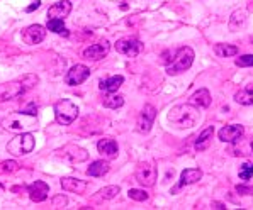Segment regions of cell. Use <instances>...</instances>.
<instances>
[{
    "instance_id": "44dd1931",
    "label": "cell",
    "mask_w": 253,
    "mask_h": 210,
    "mask_svg": "<svg viewBox=\"0 0 253 210\" xmlns=\"http://www.w3.org/2000/svg\"><path fill=\"white\" fill-rule=\"evenodd\" d=\"M189 104L196 105V107H199V108L209 107V105H211V93H209L208 88H201V90H197L192 97H190Z\"/></svg>"
},
{
    "instance_id": "1f68e13d",
    "label": "cell",
    "mask_w": 253,
    "mask_h": 210,
    "mask_svg": "<svg viewBox=\"0 0 253 210\" xmlns=\"http://www.w3.org/2000/svg\"><path fill=\"white\" fill-rule=\"evenodd\" d=\"M253 176V163H245L240 168V180H250Z\"/></svg>"
},
{
    "instance_id": "ba28073f",
    "label": "cell",
    "mask_w": 253,
    "mask_h": 210,
    "mask_svg": "<svg viewBox=\"0 0 253 210\" xmlns=\"http://www.w3.org/2000/svg\"><path fill=\"white\" fill-rule=\"evenodd\" d=\"M157 168H155L151 163H139L138 168H136V180L139 181V185L143 186H153L157 181Z\"/></svg>"
},
{
    "instance_id": "836d02e7",
    "label": "cell",
    "mask_w": 253,
    "mask_h": 210,
    "mask_svg": "<svg viewBox=\"0 0 253 210\" xmlns=\"http://www.w3.org/2000/svg\"><path fill=\"white\" fill-rule=\"evenodd\" d=\"M236 66H241V68H247V66H253V54H245V56L236 58Z\"/></svg>"
},
{
    "instance_id": "4fadbf2b",
    "label": "cell",
    "mask_w": 253,
    "mask_h": 210,
    "mask_svg": "<svg viewBox=\"0 0 253 210\" xmlns=\"http://www.w3.org/2000/svg\"><path fill=\"white\" fill-rule=\"evenodd\" d=\"M109 49H111V44L109 41H99L97 44H92L90 48H87L84 51V58L85 60H92V61H100L102 58L107 56Z\"/></svg>"
},
{
    "instance_id": "7a4b0ae2",
    "label": "cell",
    "mask_w": 253,
    "mask_h": 210,
    "mask_svg": "<svg viewBox=\"0 0 253 210\" xmlns=\"http://www.w3.org/2000/svg\"><path fill=\"white\" fill-rule=\"evenodd\" d=\"M2 126L7 131L24 132L27 129H34L38 126V119L36 115H29L24 110H21V112H15V114H10L9 117L3 119Z\"/></svg>"
},
{
    "instance_id": "d590c367",
    "label": "cell",
    "mask_w": 253,
    "mask_h": 210,
    "mask_svg": "<svg viewBox=\"0 0 253 210\" xmlns=\"http://www.w3.org/2000/svg\"><path fill=\"white\" fill-rule=\"evenodd\" d=\"M236 192H238L240 195H253V186L238 185V186H236Z\"/></svg>"
},
{
    "instance_id": "5b68a950",
    "label": "cell",
    "mask_w": 253,
    "mask_h": 210,
    "mask_svg": "<svg viewBox=\"0 0 253 210\" xmlns=\"http://www.w3.org/2000/svg\"><path fill=\"white\" fill-rule=\"evenodd\" d=\"M54 117L61 126H70L73 120L79 117V107L70 100H60L54 104Z\"/></svg>"
},
{
    "instance_id": "9a60e30c",
    "label": "cell",
    "mask_w": 253,
    "mask_h": 210,
    "mask_svg": "<svg viewBox=\"0 0 253 210\" xmlns=\"http://www.w3.org/2000/svg\"><path fill=\"white\" fill-rule=\"evenodd\" d=\"M61 183V188L65 192H72V193H77V195H84L88 188V183L84 180H79V178H72V176H67L60 181Z\"/></svg>"
},
{
    "instance_id": "d6986e66",
    "label": "cell",
    "mask_w": 253,
    "mask_h": 210,
    "mask_svg": "<svg viewBox=\"0 0 253 210\" xmlns=\"http://www.w3.org/2000/svg\"><path fill=\"white\" fill-rule=\"evenodd\" d=\"M97 149H99V153H100V154H104V156H107V158H116V156H118L119 147H118V142H116L114 139L104 138V139H100V141L97 142Z\"/></svg>"
},
{
    "instance_id": "ac0fdd59",
    "label": "cell",
    "mask_w": 253,
    "mask_h": 210,
    "mask_svg": "<svg viewBox=\"0 0 253 210\" xmlns=\"http://www.w3.org/2000/svg\"><path fill=\"white\" fill-rule=\"evenodd\" d=\"M231 147V153L235 154V156H250L253 154V138L250 139H243V136L238 139V141L233 142Z\"/></svg>"
},
{
    "instance_id": "f546056e",
    "label": "cell",
    "mask_w": 253,
    "mask_h": 210,
    "mask_svg": "<svg viewBox=\"0 0 253 210\" xmlns=\"http://www.w3.org/2000/svg\"><path fill=\"white\" fill-rule=\"evenodd\" d=\"M119 192H121V188L119 186H116V185H111V186H106V188H102L99 192V195L104 198V200H112V198H116L119 195Z\"/></svg>"
},
{
    "instance_id": "ffe728a7",
    "label": "cell",
    "mask_w": 253,
    "mask_h": 210,
    "mask_svg": "<svg viewBox=\"0 0 253 210\" xmlns=\"http://www.w3.org/2000/svg\"><path fill=\"white\" fill-rule=\"evenodd\" d=\"M202 178V171L199 168H187L182 171V175H180V181H178V186L175 190H178V188H182V186H185V185H192V183H196V181H199Z\"/></svg>"
},
{
    "instance_id": "83f0119b",
    "label": "cell",
    "mask_w": 253,
    "mask_h": 210,
    "mask_svg": "<svg viewBox=\"0 0 253 210\" xmlns=\"http://www.w3.org/2000/svg\"><path fill=\"white\" fill-rule=\"evenodd\" d=\"M48 31H51L54 34H63L65 37L68 36V31L65 29L63 19H48Z\"/></svg>"
},
{
    "instance_id": "8d00e7d4",
    "label": "cell",
    "mask_w": 253,
    "mask_h": 210,
    "mask_svg": "<svg viewBox=\"0 0 253 210\" xmlns=\"http://www.w3.org/2000/svg\"><path fill=\"white\" fill-rule=\"evenodd\" d=\"M40 5H41V2H40V0H36V2H33L29 7H27V9H26V12H33V10L40 9Z\"/></svg>"
},
{
    "instance_id": "484cf974",
    "label": "cell",
    "mask_w": 253,
    "mask_h": 210,
    "mask_svg": "<svg viewBox=\"0 0 253 210\" xmlns=\"http://www.w3.org/2000/svg\"><path fill=\"white\" fill-rule=\"evenodd\" d=\"M245 24H247V12H245V10H236V12H233L231 19H229V29L240 31Z\"/></svg>"
},
{
    "instance_id": "7c38bea8",
    "label": "cell",
    "mask_w": 253,
    "mask_h": 210,
    "mask_svg": "<svg viewBox=\"0 0 253 210\" xmlns=\"http://www.w3.org/2000/svg\"><path fill=\"white\" fill-rule=\"evenodd\" d=\"M44 36H46V29L40 24H33L22 31V41H24L27 46L40 44V42L44 39Z\"/></svg>"
},
{
    "instance_id": "e0dca14e",
    "label": "cell",
    "mask_w": 253,
    "mask_h": 210,
    "mask_svg": "<svg viewBox=\"0 0 253 210\" xmlns=\"http://www.w3.org/2000/svg\"><path fill=\"white\" fill-rule=\"evenodd\" d=\"M72 12V3L68 0H61V2L53 3L48 9V19H63Z\"/></svg>"
},
{
    "instance_id": "52a82bcc",
    "label": "cell",
    "mask_w": 253,
    "mask_h": 210,
    "mask_svg": "<svg viewBox=\"0 0 253 210\" xmlns=\"http://www.w3.org/2000/svg\"><path fill=\"white\" fill-rule=\"evenodd\" d=\"M56 156L61 159H67L72 165H77V163H82L88 158V153L84 149V147H79L75 144H67L63 146L61 149L56 151Z\"/></svg>"
},
{
    "instance_id": "6da1fadb",
    "label": "cell",
    "mask_w": 253,
    "mask_h": 210,
    "mask_svg": "<svg viewBox=\"0 0 253 210\" xmlns=\"http://www.w3.org/2000/svg\"><path fill=\"white\" fill-rule=\"evenodd\" d=\"M199 107L192 104H184V105H175L170 108L169 112V120L170 124L178 129H190L199 122Z\"/></svg>"
},
{
    "instance_id": "30bf717a",
    "label": "cell",
    "mask_w": 253,
    "mask_h": 210,
    "mask_svg": "<svg viewBox=\"0 0 253 210\" xmlns=\"http://www.w3.org/2000/svg\"><path fill=\"white\" fill-rule=\"evenodd\" d=\"M90 76V68L85 65H75L68 70V73L65 75V83L70 87H77V85L84 83L85 80Z\"/></svg>"
},
{
    "instance_id": "3957f363",
    "label": "cell",
    "mask_w": 253,
    "mask_h": 210,
    "mask_svg": "<svg viewBox=\"0 0 253 210\" xmlns=\"http://www.w3.org/2000/svg\"><path fill=\"white\" fill-rule=\"evenodd\" d=\"M34 146H36L34 136L31 132H22L7 142V153H10L12 156H24L34 149Z\"/></svg>"
},
{
    "instance_id": "5bb4252c",
    "label": "cell",
    "mask_w": 253,
    "mask_h": 210,
    "mask_svg": "<svg viewBox=\"0 0 253 210\" xmlns=\"http://www.w3.org/2000/svg\"><path fill=\"white\" fill-rule=\"evenodd\" d=\"M245 134V127L240 126V124H231V126H224L223 129L219 131V139L223 142H235L238 141L241 136Z\"/></svg>"
},
{
    "instance_id": "277c9868",
    "label": "cell",
    "mask_w": 253,
    "mask_h": 210,
    "mask_svg": "<svg viewBox=\"0 0 253 210\" xmlns=\"http://www.w3.org/2000/svg\"><path fill=\"white\" fill-rule=\"evenodd\" d=\"M194 63V51L192 48H189V46H184V48H180L175 54V58L172 60V63L167 66V73L169 75H180V73H184L185 70H189L190 66Z\"/></svg>"
},
{
    "instance_id": "9c48e42d",
    "label": "cell",
    "mask_w": 253,
    "mask_h": 210,
    "mask_svg": "<svg viewBox=\"0 0 253 210\" xmlns=\"http://www.w3.org/2000/svg\"><path fill=\"white\" fill-rule=\"evenodd\" d=\"M114 48H116V51H118L119 54L134 58V56H138V54L141 53L143 44L138 39H134V37H123V39H119L118 42H116Z\"/></svg>"
},
{
    "instance_id": "4316f807",
    "label": "cell",
    "mask_w": 253,
    "mask_h": 210,
    "mask_svg": "<svg viewBox=\"0 0 253 210\" xmlns=\"http://www.w3.org/2000/svg\"><path fill=\"white\" fill-rule=\"evenodd\" d=\"M214 53H216L219 58H229V56L238 54V48H236V46H231V44H216L214 46Z\"/></svg>"
},
{
    "instance_id": "74e56055",
    "label": "cell",
    "mask_w": 253,
    "mask_h": 210,
    "mask_svg": "<svg viewBox=\"0 0 253 210\" xmlns=\"http://www.w3.org/2000/svg\"><path fill=\"white\" fill-rule=\"evenodd\" d=\"M211 207H212V209H226L223 204H219V202H212V204H211Z\"/></svg>"
},
{
    "instance_id": "8fae6325",
    "label": "cell",
    "mask_w": 253,
    "mask_h": 210,
    "mask_svg": "<svg viewBox=\"0 0 253 210\" xmlns=\"http://www.w3.org/2000/svg\"><path fill=\"white\" fill-rule=\"evenodd\" d=\"M155 117H157V108H155L151 104H146L145 107H143L141 114H139L138 131L141 132V134H146V132H150L151 126H153V122H155Z\"/></svg>"
},
{
    "instance_id": "8992f818",
    "label": "cell",
    "mask_w": 253,
    "mask_h": 210,
    "mask_svg": "<svg viewBox=\"0 0 253 210\" xmlns=\"http://www.w3.org/2000/svg\"><path fill=\"white\" fill-rule=\"evenodd\" d=\"M27 92V87L21 78L14 81H7V83L0 85V102H7V100H14L22 97Z\"/></svg>"
},
{
    "instance_id": "7402d4cb",
    "label": "cell",
    "mask_w": 253,
    "mask_h": 210,
    "mask_svg": "<svg viewBox=\"0 0 253 210\" xmlns=\"http://www.w3.org/2000/svg\"><path fill=\"white\" fill-rule=\"evenodd\" d=\"M123 81L124 78L121 75H116V76H111V78H107V80H102L99 83V88L102 92H106V93H114V92H118L119 90V87L123 85Z\"/></svg>"
},
{
    "instance_id": "d4e9b609",
    "label": "cell",
    "mask_w": 253,
    "mask_h": 210,
    "mask_svg": "<svg viewBox=\"0 0 253 210\" xmlns=\"http://www.w3.org/2000/svg\"><path fill=\"white\" fill-rule=\"evenodd\" d=\"M235 100L241 105H253V85H248L243 90L236 92Z\"/></svg>"
},
{
    "instance_id": "f1b7e54d",
    "label": "cell",
    "mask_w": 253,
    "mask_h": 210,
    "mask_svg": "<svg viewBox=\"0 0 253 210\" xmlns=\"http://www.w3.org/2000/svg\"><path fill=\"white\" fill-rule=\"evenodd\" d=\"M102 105L107 108H119L124 105V99L121 95H112V93H109L102 99Z\"/></svg>"
},
{
    "instance_id": "e575fe53",
    "label": "cell",
    "mask_w": 253,
    "mask_h": 210,
    "mask_svg": "<svg viewBox=\"0 0 253 210\" xmlns=\"http://www.w3.org/2000/svg\"><path fill=\"white\" fill-rule=\"evenodd\" d=\"M67 204H68V200H67V197H63V195H58V197L53 198V207L54 209H61Z\"/></svg>"
},
{
    "instance_id": "4dcf8cb0",
    "label": "cell",
    "mask_w": 253,
    "mask_h": 210,
    "mask_svg": "<svg viewBox=\"0 0 253 210\" xmlns=\"http://www.w3.org/2000/svg\"><path fill=\"white\" fill-rule=\"evenodd\" d=\"M127 197L133 198L136 202H145L148 200V193L145 190H138V188H131L129 192H127Z\"/></svg>"
},
{
    "instance_id": "603a6c76",
    "label": "cell",
    "mask_w": 253,
    "mask_h": 210,
    "mask_svg": "<svg viewBox=\"0 0 253 210\" xmlns=\"http://www.w3.org/2000/svg\"><path fill=\"white\" fill-rule=\"evenodd\" d=\"M109 168H111V165H109L107 161H104V159H99V161H93L92 165L88 166L87 175H88V176L100 178V176H104V175H107Z\"/></svg>"
},
{
    "instance_id": "d6a6232c",
    "label": "cell",
    "mask_w": 253,
    "mask_h": 210,
    "mask_svg": "<svg viewBox=\"0 0 253 210\" xmlns=\"http://www.w3.org/2000/svg\"><path fill=\"white\" fill-rule=\"evenodd\" d=\"M19 170V165L17 161H3L2 165H0V171L2 173H14V171Z\"/></svg>"
},
{
    "instance_id": "2e32d148",
    "label": "cell",
    "mask_w": 253,
    "mask_h": 210,
    "mask_svg": "<svg viewBox=\"0 0 253 210\" xmlns=\"http://www.w3.org/2000/svg\"><path fill=\"white\" fill-rule=\"evenodd\" d=\"M27 193H29V198L33 202H44L46 198H48L49 186L46 185L44 181H34V183L29 185Z\"/></svg>"
},
{
    "instance_id": "cb8c5ba5",
    "label": "cell",
    "mask_w": 253,
    "mask_h": 210,
    "mask_svg": "<svg viewBox=\"0 0 253 210\" xmlns=\"http://www.w3.org/2000/svg\"><path fill=\"white\" fill-rule=\"evenodd\" d=\"M212 134H214V127H212V126H209L208 129L202 131L201 134H199V138H197V141H196V149H197V151L208 149L209 144H211Z\"/></svg>"
}]
</instances>
